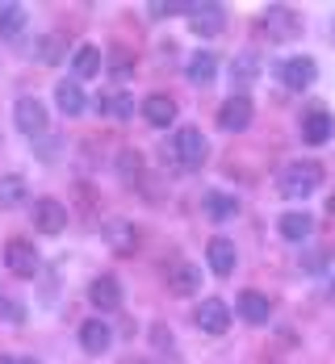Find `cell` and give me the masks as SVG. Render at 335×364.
Listing matches in <instances>:
<instances>
[{"instance_id": "6da1fadb", "label": "cell", "mask_w": 335, "mask_h": 364, "mask_svg": "<svg viewBox=\"0 0 335 364\" xmlns=\"http://www.w3.org/2000/svg\"><path fill=\"white\" fill-rule=\"evenodd\" d=\"M323 181V168L319 164H289L281 176H277V188H281V197H289V201H302V197H310L314 188Z\"/></svg>"}, {"instance_id": "7a4b0ae2", "label": "cell", "mask_w": 335, "mask_h": 364, "mask_svg": "<svg viewBox=\"0 0 335 364\" xmlns=\"http://www.w3.org/2000/svg\"><path fill=\"white\" fill-rule=\"evenodd\" d=\"M172 151H176V164H181L185 172H197V168L206 164V155H210V146H206V139H201V130H193V126H185V130L172 139Z\"/></svg>"}, {"instance_id": "3957f363", "label": "cell", "mask_w": 335, "mask_h": 364, "mask_svg": "<svg viewBox=\"0 0 335 364\" xmlns=\"http://www.w3.org/2000/svg\"><path fill=\"white\" fill-rule=\"evenodd\" d=\"M13 122H17V130H21L26 139H38V134L46 130V105H42L38 97H21L17 109H13Z\"/></svg>"}, {"instance_id": "277c9868", "label": "cell", "mask_w": 335, "mask_h": 364, "mask_svg": "<svg viewBox=\"0 0 335 364\" xmlns=\"http://www.w3.org/2000/svg\"><path fill=\"white\" fill-rule=\"evenodd\" d=\"M34 226L42 235H59L63 226H68V210H63V201H55V197H38L34 201Z\"/></svg>"}, {"instance_id": "5b68a950", "label": "cell", "mask_w": 335, "mask_h": 364, "mask_svg": "<svg viewBox=\"0 0 335 364\" xmlns=\"http://www.w3.org/2000/svg\"><path fill=\"white\" fill-rule=\"evenodd\" d=\"M4 264H9V272H13V277H34V272H38V252H34V243H26V239H13V243L4 247Z\"/></svg>"}, {"instance_id": "8992f818", "label": "cell", "mask_w": 335, "mask_h": 364, "mask_svg": "<svg viewBox=\"0 0 335 364\" xmlns=\"http://www.w3.org/2000/svg\"><path fill=\"white\" fill-rule=\"evenodd\" d=\"M218 126H223L226 134L248 130V126H252V101H248V97H230L223 109H218Z\"/></svg>"}, {"instance_id": "52a82bcc", "label": "cell", "mask_w": 335, "mask_h": 364, "mask_svg": "<svg viewBox=\"0 0 335 364\" xmlns=\"http://www.w3.org/2000/svg\"><path fill=\"white\" fill-rule=\"evenodd\" d=\"M197 327L206 331V335H223V331L230 327V310H226V301L206 297V301H201V310H197Z\"/></svg>"}, {"instance_id": "ba28073f", "label": "cell", "mask_w": 335, "mask_h": 364, "mask_svg": "<svg viewBox=\"0 0 335 364\" xmlns=\"http://www.w3.org/2000/svg\"><path fill=\"white\" fill-rule=\"evenodd\" d=\"M302 139H306L310 146H323L327 139H331V113L323 109V105L306 109V117H302Z\"/></svg>"}, {"instance_id": "9c48e42d", "label": "cell", "mask_w": 335, "mask_h": 364, "mask_svg": "<svg viewBox=\"0 0 335 364\" xmlns=\"http://www.w3.org/2000/svg\"><path fill=\"white\" fill-rule=\"evenodd\" d=\"M314 75H319V63H314V59H306V55L281 63V80H285V88H310V84H314Z\"/></svg>"}, {"instance_id": "30bf717a", "label": "cell", "mask_w": 335, "mask_h": 364, "mask_svg": "<svg viewBox=\"0 0 335 364\" xmlns=\"http://www.w3.org/2000/svg\"><path fill=\"white\" fill-rule=\"evenodd\" d=\"M188 26H193V34H201V38L223 34V26H226L223 4H201V9H197V13L188 17Z\"/></svg>"}, {"instance_id": "8fae6325", "label": "cell", "mask_w": 335, "mask_h": 364, "mask_svg": "<svg viewBox=\"0 0 335 364\" xmlns=\"http://www.w3.org/2000/svg\"><path fill=\"white\" fill-rule=\"evenodd\" d=\"M143 117H147L151 126H159V130H164V126H172V122H176V101H172L168 92H151L147 101H143Z\"/></svg>"}, {"instance_id": "7c38bea8", "label": "cell", "mask_w": 335, "mask_h": 364, "mask_svg": "<svg viewBox=\"0 0 335 364\" xmlns=\"http://www.w3.org/2000/svg\"><path fill=\"white\" fill-rule=\"evenodd\" d=\"M88 301H92L97 310H117V306H122V285H117V277H97V281L88 285Z\"/></svg>"}, {"instance_id": "4fadbf2b", "label": "cell", "mask_w": 335, "mask_h": 364, "mask_svg": "<svg viewBox=\"0 0 335 364\" xmlns=\"http://www.w3.org/2000/svg\"><path fill=\"white\" fill-rule=\"evenodd\" d=\"M264 30H268L272 38H294L298 34V17H294V9H285V4H268Z\"/></svg>"}, {"instance_id": "5bb4252c", "label": "cell", "mask_w": 335, "mask_h": 364, "mask_svg": "<svg viewBox=\"0 0 335 364\" xmlns=\"http://www.w3.org/2000/svg\"><path fill=\"white\" fill-rule=\"evenodd\" d=\"M55 101H59V109L68 113V117H80V113L88 109L84 88H80L75 80H59V84H55Z\"/></svg>"}, {"instance_id": "9a60e30c", "label": "cell", "mask_w": 335, "mask_h": 364, "mask_svg": "<svg viewBox=\"0 0 335 364\" xmlns=\"http://www.w3.org/2000/svg\"><path fill=\"white\" fill-rule=\"evenodd\" d=\"M105 239H110V247L117 255H130L139 247V230L130 222H105Z\"/></svg>"}, {"instance_id": "2e32d148", "label": "cell", "mask_w": 335, "mask_h": 364, "mask_svg": "<svg viewBox=\"0 0 335 364\" xmlns=\"http://www.w3.org/2000/svg\"><path fill=\"white\" fill-rule=\"evenodd\" d=\"M206 259H210L214 277H230V272H235V243H230V239H214L210 252H206Z\"/></svg>"}, {"instance_id": "e0dca14e", "label": "cell", "mask_w": 335, "mask_h": 364, "mask_svg": "<svg viewBox=\"0 0 335 364\" xmlns=\"http://www.w3.org/2000/svg\"><path fill=\"white\" fill-rule=\"evenodd\" d=\"M110 327H105V323H101V318H88V323H84V327H80V343H84V352H92V356H97V352H105V348H110Z\"/></svg>"}, {"instance_id": "ac0fdd59", "label": "cell", "mask_w": 335, "mask_h": 364, "mask_svg": "<svg viewBox=\"0 0 335 364\" xmlns=\"http://www.w3.org/2000/svg\"><path fill=\"white\" fill-rule=\"evenodd\" d=\"M239 314L252 323V327H260V323H268V297L256 289H248L243 297H239Z\"/></svg>"}, {"instance_id": "d6986e66", "label": "cell", "mask_w": 335, "mask_h": 364, "mask_svg": "<svg viewBox=\"0 0 335 364\" xmlns=\"http://www.w3.org/2000/svg\"><path fill=\"white\" fill-rule=\"evenodd\" d=\"M21 30H26V4H17V0L0 4V38H17Z\"/></svg>"}, {"instance_id": "ffe728a7", "label": "cell", "mask_w": 335, "mask_h": 364, "mask_svg": "<svg viewBox=\"0 0 335 364\" xmlns=\"http://www.w3.org/2000/svg\"><path fill=\"white\" fill-rule=\"evenodd\" d=\"M197 285H201V272H197L193 264H181V268L168 277V289L176 293V297H188V293H197Z\"/></svg>"}, {"instance_id": "44dd1931", "label": "cell", "mask_w": 335, "mask_h": 364, "mask_svg": "<svg viewBox=\"0 0 335 364\" xmlns=\"http://www.w3.org/2000/svg\"><path fill=\"white\" fill-rule=\"evenodd\" d=\"M214 72H218V59H214L210 50H197V55L188 59V80H193V84H210Z\"/></svg>"}, {"instance_id": "7402d4cb", "label": "cell", "mask_w": 335, "mask_h": 364, "mask_svg": "<svg viewBox=\"0 0 335 364\" xmlns=\"http://www.w3.org/2000/svg\"><path fill=\"white\" fill-rule=\"evenodd\" d=\"M281 226V235L285 239H294V243H302V239H310V230H314V222H310V214H285V218L277 222Z\"/></svg>"}, {"instance_id": "603a6c76", "label": "cell", "mask_w": 335, "mask_h": 364, "mask_svg": "<svg viewBox=\"0 0 335 364\" xmlns=\"http://www.w3.org/2000/svg\"><path fill=\"white\" fill-rule=\"evenodd\" d=\"M206 214H210L214 222H226V218L239 214V201L226 197V193H210V197H206Z\"/></svg>"}, {"instance_id": "cb8c5ba5", "label": "cell", "mask_w": 335, "mask_h": 364, "mask_svg": "<svg viewBox=\"0 0 335 364\" xmlns=\"http://www.w3.org/2000/svg\"><path fill=\"white\" fill-rule=\"evenodd\" d=\"M97 109L113 113V117H130V113H134V101H130L126 92H101V97H97Z\"/></svg>"}, {"instance_id": "d4e9b609", "label": "cell", "mask_w": 335, "mask_h": 364, "mask_svg": "<svg viewBox=\"0 0 335 364\" xmlns=\"http://www.w3.org/2000/svg\"><path fill=\"white\" fill-rule=\"evenodd\" d=\"M72 72L84 80V75H97L101 72V50L97 46H80L75 50V59H72Z\"/></svg>"}, {"instance_id": "484cf974", "label": "cell", "mask_w": 335, "mask_h": 364, "mask_svg": "<svg viewBox=\"0 0 335 364\" xmlns=\"http://www.w3.org/2000/svg\"><path fill=\"white\" fill-rule=\"evenodd\" d=\"M147 9H151V17H176V13H188L193 17L201 4L197 0H151Z\"/></svg>"}, {"instance_id": "4316f807", "label": "cell", "mask_w": 335, "mask_h": 364, "mask_svg": "<svg viewBox=\"0 0 335 364\" xmlns=\"http://www.w3.org/2000/svg\"><path fill=\"white\" fill-rule=\"evenodd\" d=\"M21 201H26V181H21V176H0V205L13 210V205H21Z\"/></svg>"}, {"instance_id": "83f0119b", "label": "cell", "mask_w": 335, "mask_h": 364, "mask_svg": "<svg viewBox=\"0 0 335 364\" xmlns=\"http://www.w3.org/2000/svg\"><path fill=\"white\" fill-rule=\"evenodd\" d=\"M230 75H235L239 84H252V80L260 75V59H256V55H239V59L230 63Z\"/></svg>"}, {"instance_id": "f1b7e54d", "label": "cell", "mask_w": 335, "mask_h": 364, "mask_svg": "<svg viewBox=\"0 0 335 364\" xmlns=\"http://www.w3.org/2000/svg\"><path fill=\"white\" fill-rule=\"evenodd\" d=\"M117 172H122L126 181H134V176L143 172V155H139V151H122V155H117Z\"/></svg>"}, {"instance_id": "f546056e", "label": "cell", "mask_w": 335, "mask_h": 364, "mask_svg": "<svg viewBox=\"0 0 335 364\" xmlns=\"http://www.w3.org/2000/svg\"><path fill=\"white\" fill-rule=\"evenodd\" d=\"M113 75H117V80L130 75V55H126V50H113Z\"/></svg>"}, {"instance_id": "4dcf8cb0", "label": "cell", "mask_w": 335, "mask_h": 364, "mask_svg": "<svg viewBox=\"0 0 335 364\" xmlns=\"http://www.w3.org/2000/svg\"><path fill=\"white\" fill-rule=\"evenodd\" d=\"M38 55H42V59H59V38H42Z\"/></svg>"}, {"instance_id": "1f68e13d", "label": "cell", "mask_w": 335, "mask_h": 364, "mask_svg": "<svg viewBox=\"0 0 335 364\" xmlns=\"http://www.w3.org/2000/svg\"><path fill=\"white\" fill-rule=\"evenodd\" d=\"M4 318H9V323H21V306H13V301H4Z\"/></svg>"}, {"instance_id": "d6a6232c", "label": "cell", "mask_w": 335, "mask_h": 364, "mask_svg": "<svg viewBox=\"0 0 335 364\" xmlns=\"http://www.w3.org/2000/svg\"><path fill=\"white\" fill-rule=\"evenodd\" d=\"M0 364H38V360H30V356H4Z\"/></svg>"}, {"instance_id": "836d02e7", "label": "cell", "mask_w": 335, "mask_h": 364, "mask_svg": "<svg viewBox=\"0 0 335 364\" xmlns=\"http://www.w3.org/2000/svg\"><path fill=\"white\" fill-rule=\"evenodd\" d=\"M327 214H331V218H335V193H331V197H327Z\"/></svg>"}, {"instance_id": "e575fe53", "label": "cell", "mask_w": 335, "mask_h": 364, "mask_svg": "<svg viewBox=\"0 0 335 364\" xmlns=\"http://www.w3.org/2000/svg\"><path fill=\"white\" fill-rule=\"evenodd\" d=\"M331 38H335V26H331Z\"/></svg>"}]
</instances>
